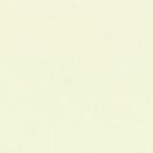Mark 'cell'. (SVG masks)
I'll use <instances>...</instances> for the list:
<instances>
[]
</instances>
